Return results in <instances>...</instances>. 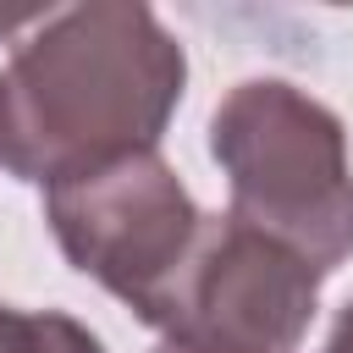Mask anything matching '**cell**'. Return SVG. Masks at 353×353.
<instances>
[{
	"label": "cell",
	"mask_w": 353,
	"mask_h": 353,
	"mask_svg": "<svg viewBox=\"0 0 353 353\" xmlns=\"http://www.w3.org/2000/svg\"><path fill=\"white\" fill-rule=\"evenodd\" d=\"M226 215L276 237L320 276L353 259V160L331 105L287 77H243L210 110Z\"/></svg>",
	"instance_id": "cell-2"
},
{
	"label": "cell",
	"mask_w": 353,
	"mask_h": 353,
	"mask_svg": "<svg viewBox=\"0 0 353 353\" xmlns=\"http://www.w3.org/2000/svg\"><path fill=\"white\" fill-rule=\"evenodd\" d=\"M154 353H182V347H165V342H160V347H154Z\"/></svg>",
	"instance_id": "cell-7"
},
{
	"label": "cell",
	"mask_w": 353,
	"mask_h": 353,
	"mask_svg": "<svg viewBox=\"0 0 353 353\" xmlns=\"http://www.w3.org/2000/svg\"><path fill=\"white\" fill-rule=\"evenodd\" d=\"M188 88V50L138 0L50 11L0 66V171L55 188L160 149Z\"/></svg>",
	"instance_id": "cell-1"
},
{
	"label": "cell",
	"mask_w": 353,
	"mask_h": 353,
	"mask_svg": "<svg viewBox=\"0 0 353 353\" xmlns=\"http://www.w3.org/2000/svg\"><path fill=\"white\" fill-rule=\"evenodd\" d=\"M320 353H353V298L342 303V314H336V325H331V336H325Z\"/></svg>",
	"instance_id": "cell-6"
},
{
	"label": "cell",
	"mask_w": 353,
	"mask_h": 353,
	"mask_svg": "<svg viewBox=\"0 0 353 353\" xmlns=\"http://www.w3.org/2000/svg\"><path fill=\"white\" fill-rule=\"evenodd\" d=\"M44 221L66 265L121 298L138 320L182 270L204 210L160 149L121 154L44 188Z\"/></svg>",
	"instance_id": "cell-4"
},
{
	"label": "cell",
	"mask_w": 353,
	"mask_h": 353,
	"mask_svg": "<svg viewBox=\"0 0 353 353\" xmlns=\"http://www.w3.org/2000/svg\"><path fill=\"white\" fill-rule=\"evenodd\" d=\"M320 270L276 237L204 215L182 270L143 309V325L182 353H298L320 314Z\"/></svg>",
	"instance_id": "cell-3"
},
{
	"label": "cell",
	"mask_w": 353,
	"mask_h": 353,
	"mask_svg": "<svg viewBox=\"0 0 353 353\" xmlns=\"http://www.w3.org/2000/svg\"><path fill=\"white\" fill-rule=\"evenodd\" d=\"M0 353H105V342L61 309H11L6 303Z\"/></svg>",
	"instance_id": "cell-5"
}]
</instances>
